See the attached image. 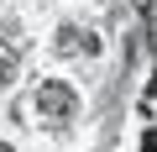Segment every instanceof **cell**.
Segmentation results:
<instances>
[{
  "mask_svg": "<svg viewBox=\"0 0 157 152\" xmlns=\"http://www.w3.org/2000/svg\"><path fill=\"white\" fill-rule=\"evenodd\" d=\"M73 110H78V100H73V89H68L63 79H47V84L37 89V115H42L47 126H68Z\"/></svg>",
  "mask_w": 157,
  "mask_h": 152,
  "instance_id": "6da1fadb",
  "label": "cell"
},
{
  "mask_svg": "<svg viewBox=\"0 0 157 152\" xmlns=\"http://www.w3.org/2000/svg\"><path fill=\"white\" fill-rule=\"evenodd\" d=\"M141 152H157V131H147V136H141Z\"/></svg>",
  "mask_w": 157,
  "mask_h": 152,
  "instance_id": "277c9868",
  "label": "cell"
},
{
  "mask_svg": "<svg viewBox=\"0 0 157 152\" xmlns=\"http://www.w3.org/2000/svg\"><path fill=\"white\" fill-rule=\"evenodd\" d=\"M58 53H89V58H94V53H100V37H94V32L84 37L78 26H63V32H58Z\"/></svg>",
  "mask_w": 157,
  "mask_h": 152,
  "instance_id": "7a4b0ae2",
  "label": "cell"
},
{
  "mask_svg": "<svg viewBox=\"0 0 157 152\" xmlns=\"http://www.w3.org/2000/svg\"><path fill=\"white\" fill-rule=\"evenodd\" d=\"M0 152H11V147H0Z\"/></svg>",
  "mask_w": 157,
  "mask_h": 152,
  "instance_id": "5b68a950",
  "label": "cell"
},
{
  "mask_svg": "<svg viewBox=\"0 0 157 152\" xmlns=\"http://www.w3.org/2000/svg\"><path fill=\"white\" fill-rule=\"evenodd\" d=\"M11 79H16V58H11L6 42H0V89H11Z\"/></svg>",
  "mask_w": 157,
  "mask_h": 152,
  "instance_id": "3957f363",
  "label": "cell"
}]
</instances>
